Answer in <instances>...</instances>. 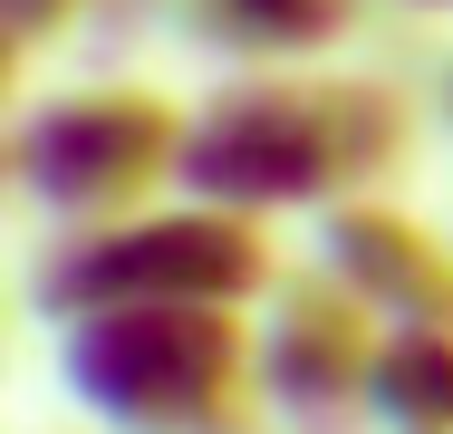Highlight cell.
<instances>
[{"label": "cell", "mask_w": 453, "mask_h": 434, "mask_svg": "<svg viewBox=\"0 0 453 434\" xmlns=\"http://www.w3.org/2000/svg\"><path fill=\"white\" fill-rule=\"evenodd\" d=\"M425 10H453V0H425Z\"/></svg>", "instance_id": "obj_9"}, {"label": "cell", "mask_w": 453, "mask_h": 434, "mask_svg": "<svg viewBox=\"0 0 453 434\" xmlns=\"http://www.w3.org/2000/svg\"><path fill=\"white\" fill-rule=\"evenodd\" d=\"M366 386L395 425L415 434H453V329H405L366 357Z\"/></svg>", "instance_id": "obj_6"}, {"label": "cell", "mask_w": 453, "mask_h": 434, "mask_svg": "<svg viewBox=\"0 0 453 434\" xmlns=\"http://www.w3.org/2000/svg\"><path fill=\"white\" fill-rule=\"evenodd\" d=\"M193 19L212 29V49H251V58H309L328 49L357 0H193Z\"/></svg>", "instance_id": "obj_5"}, {"label": "cell", "mask_w": 453, "mask_h": 434, "mask_svg": "<svg viewBox=\"0 0 453 434\" xmlns=\"http://www.w3.org/2000/svg\"><path fill=\"white\" fill-rule=\"evenodd\" d=\"M88 0H10V29H19V49H49V29H68Z\"/></svg>", "instance_id": "obj_7"}, {"label": "cell", "mask_w": 453, "mask_h": 434, "mask_svg": "<svg viewBox=\"0 0 453 434\" xmlns=\"http://www.w3.org/2000/svg\"><path fill=\"white\" fill-rule=\"evenodd\" d=\"M405 165V106L357 78H251L222 87L183 136V193L222 213L280 203H357Z\"/></svg>", "instance_id": "obj_1"}, {"label": "cell", "mask_w": 453, "mask_h": 434, "mask_svg": "<svg viewBox=\"0 0 453 434\" xmlns=\"http://www.w3.org/2000/svg\"><path fill=\"white\" fill-rule=\"evenodd\" d=\"M183 136H193V116L145 87H78V97L29 106L10 165L29 183V203H49V213L126 222L155 203L165 174H183Z\"/></svg>", "instance_id": "obj_2"}, {"label": "cell", "mask_w": 453, "mask_h": 434, "mask_svg": "<svg viewBox=\"0 0 453 434\" xmlns=\"http://www.w3.org/2000/svg\"><path fill=\"white\" fill-rule=\"evenodd\" d=\"M68 280H39V299H78V309H135V299H193V309H222L242 290H261L280 260L261 242L251 213H222V203H183L165 222L126 213V222H96L88 242H68L58 260Z\"/></svg>", "instance_id": "obj_3"}, {"label": "cell", "mask_w": 453, "mask_h": 434, "mask_svg": "<svg viewBox=\"0 0 453 434\" xmlns=\"http://www.w3.org/2000/svg\"><path fill=\"white\" fill-rule=\"evenodd\" d=\"M444 126H453V68H444Z\"/></svg>", "instance_id": "obj_8"}, {"label": "cell", "mask_w": 453, "mask_h": 434, "mask_svg": "<svg viewBox=\"0 0 453 434\" xmlns=\"http://www.w3.org/2000/svg\"><path fill=\"white\" fill-rule=\"evenodd\" d=\"M222 376H242V329L193 299H135V309H96L88 329H68V386H88L126 425L203 415Z\"/></svg>", "instance_id": "obj_4"}]
</instances>
